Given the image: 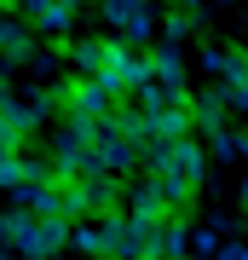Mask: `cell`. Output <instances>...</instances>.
<instances>
[{"mask_svg":"<svg viewBox=\"0 0 248 260\" xmlns=\"http://www.w3.org/2000/svg\"><path fill=\"white\" fill-rule=\"evenodd\" d=\"M35 260H58V254H35Z\"/></svg>","mask_w":248,"mask_h":260,"instance_id":"12","label":"cell"},{"mask_svg":"<svg viewBox=\"0 0 248 260\" xmlns=\"http://www.w3.org/2000/svg\"><path fill=\"white\" fill-rule=\"evenodd\" d=\"M191 249L196 254H220L225 243H220V232H191Z\"/></svg>","mask_w":248,"mask_h":260,"instance_id":"8","label":"cell"},{"mask_svg":"<svg viewBox=\"0 0 248 260\" xmlns=\"http://www.w3.org/2000/svg\"><path fill=\"white\" fill-rule=\"evenodd\" d=\"M0 58L6 64H29L35 58V29L23 18H6V12H0Z\"/></svg>","mask_w":248,"mask_h":260,"instance_id":"1","label":"cell"},{"mask_svg":"<svg viewBox=\"0 0 248 260\" xmlns=\"http://www.w3.org/2000/svg\"><path fill=\"white\" fill-rule=\"evenodd\" d=\"M242 214H248V179H242Z\"/></svg>","mask_w":248,"mask_h":260,"instance_id":"10","label":"cell"},{"mask_svg":"<svg viewBox=\"0 0 248 260\" xmlns=\"http://www.w3.org/2000/svg\"><path fill=\"white\" fill-rule=\"evenodd\" d=\"M179 6H196V0H179Z\"/></svg>","mask_w":248,"mask_h":260,"instance_id":"13","label":"cell"},{"mask_svg":"<svg viewBox=\"0 0 248 260\" xmlns=\"http://www.w3.org/2000/svg\"><path fill=\"white\" fill-rule=\"evenodd\" d=\"M6 70H12V64H6V58H0V81H6Z\"/></svg>","mask_w":248,"mask_h":260,"instance_id":"11","label":"cell"},{"mask_svg":"<svg viewBox=\"0 0 248 260\" xmlns=\"http://www.w3.org/2000/svg\"><path fill=\"white\" fill-rule=\"evenodd\" d=\"M104 52H110V41H75V47H69V58H75L81 75H98L104 70Z\"/></svg>","mask_w":248,"mask_h":260,"instance_id":"7","label":"cell"},{"mask_svg":"<svg viewBox=\"0 0 248 260\" xmlns=\"http://www.w3.org/2000/svg\"><path fill=\"white\" fill-rule=\"evenodd\" d=\"M220 260H248V249H242V243H225V249H220Z\"/></svg>","mask_w":248,"mask_h":260,"instance_id":"9","label":"cell"},{"mask_svg":"<svg viewBox=\"0 0 248 260\" xmlns=\"http://www.w3.org/2000/svg\"><path fill=\"white\" fill-rule=\"evenodd\" d=\"M225 87H220V93H225V104H231V110H248V58L242 52H225Z\"/></svg>","mask_w":248,"mask_h":260,"instance_id":"3","label":"cell"},{"mask_svg":"<svg viewBox=\"0 0 248 260\" xmlns=\"http://www.w3.org/2000/svg\"><path fill=\"white\" fill-rule=\"evenodd\" d=\"M0 260H12V254H0Z\"/></svg>","mask_w":248,"mask_h":260,"instance_id":"14","label":"cell"},{"mask_svg":"<svg viewBox=\"0 0 248 260\" xmlns=\"http://www.w3.org/2000/svg\"><path fill=\"white\" fill-rule=\"evenodd\" d=\"M145 12H150V0H104V23L121 29V35H127V29L145 18Z\"/></svg>","mask_w":248,"mask_h":260,"instance_id":"6","label":"cell"},{"mask_svg":"<svg viewBox=\"0 0 248 260\" xmlns=\"http://www.w3.org/2000/svg\"><path fill=\"white\" fill-rule=\"evenodd\" d=\"M191 110H196V127H202L208 139H220V133H225V110H231V104H225V93H208V99H191Z\"/></svg>","mask_w":248,"mask_h":260,"instance_id":"5","label":"cell"},{"mask_svg":"<svg viewBox=\"0 0 248 260\" xmlns=\"http://www.w3.org/2000/svg\"><path fill=\"white\" fill-rule=\"evenodd\" d=\"M150 64H156V81H162L167 99H191V93H185V64H179V47H173V41H167Z\"/></svg>","mask_w":248,"mask_h":260,"instance_id":"2","label":"cell"},{"mask_svg":"<svg viewBox=\"0 0 248 260\" xmlns=\"http://www.w3.org/2000/svg\"><path fill=\"white\" fill-rule=\"evenodd\" d=\"M133 220H167V191H162L156 174L145 185H133Z\"/></svg>","mask_w":248,"mask_h":260,"instance_id":"4","label":"cell"}]
</instances>
